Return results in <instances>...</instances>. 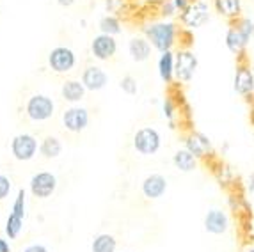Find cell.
Returning a JSON list of instances; mask_svg holds the SVG:
<instances>
[{
    "mask_svg": "<svg viewBox=\"0 0 254 252\" xmlns=\"http://www.w3.org/2000/svg\"><path fill=\"white\" fill-rule=\"evenodd\" d=\"M100 30L107 36H116V34L121 32V23L116 16H103L100 20Z\"/></svg>",
    "mask_w": 254,
    "mask_h": 252,
    "instance_id": "24",
    "label": "cell"
},
{
    "mask_svg": "<svg viewBox=\"0 0 254 252\" xmlns=\"http://www.w3.org/2000/svg\"><path fill=\"white\" fill-rule=\"evenodd\" d=\"M116 238L109 233H100L94 236L93 244H91V252H116Z\"/></svg>",
    "mask_w": 254,
    "mask_h": 252,
    "instance_id": "19",
    "label": "cell"
},
{
    "mask_svg": "<svg viewBox=\"0 0 254 252\" xmlns=\"http://www.w3.org/2000/svg\"><path fill=\"white\" fill-rule=\"evenodd\" d=\"M210 140L201 133H194L190 139L187 140V149L192 153L194 156H204L210 151Z\"/></svg>",
    "mask_w": 254,
    "mask_h": 252,
    "instance_id": "20",
    "label": "cell"
},
{
    "mask_svg": "<svg viewBox=\"0 0 254 252\" xmlns=\"http://www.w3.org/2000/svg\"><path fill=\"white\" fill-rule=\"evenodd\" d=\"M11 189H13L11 180H9L5 174H0V201H4V199L7 197L9 192H11Z\"/></svg>",
    "mask_w": 254,
    "mask_h": 252,
    "instance_id": "28",
    "label": "cell"
},
{
    "mask_svg": "<svg viewBox=\"0 0 254 252\" xmlns=\"http://www.w3.org/2000/svg\"><path fill=\"white\" fill-rule=\"evenodd\" d=\"M76 55L71 48L68 47H55L48 54V66L57 75H66L75 67Z\"/></svg>",
    "mask_w": 254,
    "mask_h": 252,
    "instance_id": "4",
    "label": "cell"
},
{
    "mask_svg": "<svg viewBox=\"0 0 254 252\" xmlns=\"http://www.w3.org/2000/svg\"><path fill=\"white\" fill-rule=\"evenodd\" d=\"M146 36L148 41L158 52H169L174 43V25L173 23H155L146 29Z\"/></svg>",
    "mask_w": 254,
    "mask_h": 252,
    "instance_id": "2",
    "label": "cell"
},
{
    "mask_svg": "<svg viewBox=\"0 0 254 252\" xmlns=\"http://www.w3.org/2000/svg\"><path fill=\"white\" fill-rule=\"evenodd\" d=\"M119 87L123 89L127 94H135L137 93V82H135V78L130 76V75L125 76V78L119 82Z\"/></svg>",
    "mask_w": 254,
    "mask_h": 252,
    "instance_id": "27",
    "label": "cell"
},
{
    "mask_svg": "<svg viewBox=\"0 0 254 252\" xmlns=\"http://www.w3.org/2000/svg\"><path fill=\"white\" fill-rule=\"evenodd\" d=\"M174 5L180 9H185L187 7V0H174Z\"/></svg>",
    "mask_w": 254,
    "mask_h": 252,
    "instance_id": "33",
    "label": "cell"
},
{
    "mask_svg": "<svg viewBox=\"0 0 254 252\" xmlns=\"http://www.w3.org/2000/svg\"><path fill=\"white\" fill-rule=\"evenodd\" d=\"M204 227H206L208 233L222 235L228 229V217L219 210L208 211V215L204 217Z\"/></svg>",
    "mask_w": 254,
    "mask_h": 252,
    "instance_id": "15",
    "label": "cell"
},
{
    "mask_svg": "<svg viewBox=\"0 0 254 252\" xmlns=\"http://www.w3.org/2000/svg\"><path fill=\"white\" fill-rule=\"evenodd\" d=\"M133 147L140 155H155L160 147V135L155 128H140L133 137Z\"/></svg>",
    "mask_w": 254,
    "mask_h": 252,
    "instance_id": "7",
    "label": "cell"
},
{
    "mask_svg": "<svg viewBox=\"0 0 254 252\" xmlns=\"http://www.w3.org/2000/svg\"><path fill=\"white\" fill-rule=\"evenodd\" d=\"M116 50H118V43H116L114 36L98 34L91 41V52H93L94 59L98 61H109L110 57H114Z\"/></svg>",
    "mask_w": 254,
    "mask_h": 252,
    "instance_id": "8",
    "label": "cell"
},
{
    "mask_svg": "<svg viewBox=\"0 0 254 252\" xmlns=\"http://www.w3.org/2000/svg\"><path fill=\"white\" fill-rule=\"evenodd\" d=\"M0 252H11V245L5 238H0Z\"/></svg>",
    "mask_w": 254,
    "mask_h": 252,
    "instance_id": "30",
    "label": "cell"
},
{
    "mask_svg": "<svg viewBox=\"0 0 254 252\" xmlns=\"http://www.w3.org/2000/svg\"><path fill=\"white\" fill-rule=\"evenodd\" d=\"M208 20V5L204 2H195L190 7L185 9L183 21L189 27H201Z\"/></svg>",
    "mask_w": 254,
    "mask_h": 252,
    "instance_id": "14",
    "label": "cell"
},
{
    "mask_svg": "<svg viewBox=\"0 0 254 252\" xmlns=\"http://www.w3.org/2000/svg\"><path fill=\"white\" fill-rule=\"evenodd\" d=\"M39 151V144L32 133H20L11 140V155L18 162H29Z\"/></svg>",
    "mask_w": 254,
    "mask_h": 252,
    "instance_id": "3",
    "label": "cell"
},
{
    "mask_svg": "<svg viewBox=\"0 0 254 252\" xmlns=\"http://www.w3.org/2000/svg\"><path fill=\"white\" fill-rule=\"evenodd\" d=\"M82 84L87 91H102L109 84V75L100 66H87L82 73Z\"/></svg>",
    "mask_w": 254,
    "mask_h": 252,
    "instance_id": "11",
    "label": "cell"
},
{
    "mask_svg": "<svg viewBox=\"0 0 254 252\" xmlns=\"http://www.w3.org/2000/svg\"><path fill=\"white\" fill-rule=\"evenodd\" d=\"M85 91H87V89L82 84V80L69 78L61 85V96H63L64 101H68L71 105H76V103H80V101L84 100Z\"/></svg>",
    "mask_w": 254,
    "mask_h": 252,
    "instance_id": "12",
    "label": "cell"
},
{
    "mask_svg": "<svg viewBox=\"0 0 254 252\" xmlns=\"http://www.w3.org/2000/svg\"><path fill=\"white\" fill-rule=\"evenodd\" d=\"M25 201H27V193L23 189L18 190L16 193V199H14L13 202V213L18 215V217H21V219H25Z\"/></svg>",
    "mask_w": 254,
    "mask_h": 252,
    "instance_id": "26",
    "label": "cell"
},
{
    "mask_svg": "<svg viewBox=\"0 0 254 252\" xmlns=\"http://www.w3.org/2000/svg\"><path fill=\"white\" fill-rule=\"evenodd\" d=\"M63 125L69 133H80L89 125V110L80 105H71L63 112Z\"/></svg>",
    "mask_w": 254,
    "mask_h": 252,
    "instance_id": "6",
    "label": "cell"
},
{
    "mask_svg": "<svg viewBox=\"0 0 254 252\" xmlns=\"http://www.w3.org/2000/svg\"><path fill=\"white\" fill-rule=\"evenodd\" d=\"M254 30V25L251 23L249 20H246L242 23V27L238 29H231L228 32V38H226V43H228V48L233 54H238L242 52V48L246 47L247 41H249V36L253 34Z\"/></svg>",
    "mask_w": 254,
    "mask_h": 252,
    "instance_id": "9",
    "label": "cell"
},
{
    "mask_svg": "<svg viewBox=\"0 0 254 252\" xmlns=\"http://www.w3.org/2000/svg\"><path fill=\"white\" fill-rule=\"evenodd\" d=\"M249 190H251V193H254V174L251 176V181H249Z\"/></svg>",
    "mask_w": 254,
    "mask_h": 252,
    "instance_id": "34",
    "label": "cell"
},
{
    "mask_svg": "<svg viewBox=\"0 0 254 252\" xmlns=\"http://www.w3.org/2000/svg\"><path fill=\"white\" fill-rule=\"evenodd\" d=\"M164 110H165V116H167V118H173V105H171V101H165Z\"/></svg>",
    "mask_w": 254,
    "mask_h": 252,
    "instance_id": "31",
    "label": "cell"
},
{
    "mask_svg": "<svg viewBox=\"0 0 254 252\" xmlns=\"http://www.w3.org/2000/svg\"><path fill=\"white\" fill-rule=\"evenodd\" d=\"M39 153L43 155V158H47V160L57 158V156L63 153V142H61L57 137H54V135H48V137H45V139L41 140V144H39Z\"/></svg>",
    "mask_w": 254,
    "mask_h": 252,
    "instance_id": "17",
    "label": "cell"
},
{
    "mask_svg": "<svg viewBox=\"0 0 254 252\" xmlns=\"http://www.w3.org/2000/svg\"><path fill=\"white\" fill-rule=\"evenodd\" d=\"M57 4L63 5V7H69V5L75 4V0H57Z\"/></svg>",
    "mask_w": 254,
    "mask_h": 252,
    "instance_id": "32",
    "label": "cell"
},
{
    "mask_svg": "<svg viewBox=\"0 0 254 252\" xmlns=\"http://www.w3.org/2000/svg\"><path fill=\"white\" fill-rule=\"evenodd\" d=\"M29 190L38 199L52 197L54 192L57 190V178H55V174L48 173V171L36 173L29 181Z\"/></svg>",
    "mask_w": 254,
    "mask_h": 252,
    "instance_id": "5",
    "label": "cell"
},
{
    "mask_svg": "<svg viewBox=\"0 0 254 252\" xmlns=\"http://www.w3.org/2000/svg\"><path fill=\"white\" fill-rule=\"evenodd\" d=\"M254 89V76L251 69L247 67H240L235 75V91L238 94H249Z\"/></svg>",
    "mask_w": 254,
    "mask_h": 252,
    "instance_id": "18",
    "label": "cell"
},
{
    "mask_svg": "<svg viewBox=\"0 0 254 252\" xmlns=\"http://www.w3.org/2000/svg\"><path fill=\"white\" fill-rule=\"evenodd\" d=\"M55 103L47 94H32L25 103V114L30 121L43 123L54 116Z\"/></svg>",
    "mask_w": 254,
    "mask_h": 252,
    "instance_id": "1",
    "label": "cell"
},
{
    "mask_svg": "<svg viewBox=\"0 0 254 252\" xmlns=\"http://www.w3.org/2000/svg\"><path fill=\"white\" fill-rule=\"evenodd\" d=\"M23 220L25 219H21V217H18V215H14L13 211L9 213L7 220H5V227H4V233L5 236H7L9 240H14L20 236L21 229H23Z\"/></svg>",
    "mask_w": 254,
    "mask_h": 252,
    "instance_id": "22",
    "label": "cell"
},
{
    "mask_svg": "<svg viewBox=\"0 0 254 252\" xmlns=\"http://www.w3.org/2000/svg\"><path fill=\"white\" fill-rule=\"evenodd\" d=\"M167 190V181L160 174H151L144 180L142 183V193H144L148 199H158L162 197Z\"/></svg>",
    "mask_w": 254,
    "mask_h": 252,
    "instance_id": "13",
    "label": "cell"
},
{
    "mask_svg": "<svg viewBox=\"0 0 254 252\" xmlns=\"http://www.w3.org/2000/svg\"><path fill=\"white\" fill-rule=\"evenodd\" d=\"M128 52H130L131 59L135 63H144L149 57V54H151V45H149L148 39L133 38L128 43Z\"/></svg>",
    "mask_w": 254,
    "mask_h": 252,
    "instance_id": "16",
    "label": "cell"
},
{
    "mask_svg": "<svg viewBox=\"0 0 254 252\" xmlns=\"http://www.w3.org/2000/svg\"><path fill=\"white\" fill-rule=\"evenodd\" d=\"M158 73H160L162 80H165V82L171 80V76L174 73V57L171 52H164L162 54L160 61H158Z\"/></svg>",
    "mask_w": 254,
    "mask_h": 252,
    "instance_id": "23",
    "label": "cell"
},
{
    "mask_svg": "<svg viewBox=\"0 0 254 252\" xmlns=\"http://www.w3.org/2000/svg\"><path fill=\"white\" fill-rule=\"evenodd\" d=\"M174 165L183 171V173H190L195 169V156L192 155L189 149H180L176 155H174Z\"/></svg>",
    "mask_w": 254,
    "mask_h": 252,
    "instance_id": "21",
    "label": "cell"
},
{
    "mask_svg": "<svg viewBox=\"0 0 254 252\" xmlns=\"http://www.w3.org/2000/svg\"><path fill=\"white\" fill-rule=\"evenodd\" d=\"M21 252H50V251L41 244H30V245H27Z\"/></svg>",
    "mask_w": 254,
    "mask_h": 252,
    "instance_id": "29",
    "label": "cell"
},
{
    "mask_svg": "<svg viewBox=\"0 0 254 252\" xmlns=\"http://www.w3.org/2000/svg\"><path fill=\"white\" fill-rule=\"evenodd\" d=\"M197 67V59L190 52H180L174 59V75L183 82H189Z\"/></svg>",
    "mask_w": 254,
    "mask_h": 252,
    "instance_id": "10",
    "label": "cell"
},
{
    "mask_svg": "<svg viewBox=\"0 0 254 252\" xmlns=\"http://www.w3.org/2000/svg\"><path fill=\"white\" fill-rule=\"evenodd\" d=\"M215 4L220 13L228 14V16L238 14L240 11V0H215Z\"/></svg>",
    "mask_w": 254,
    "mask_h": 252,
    "instance_id": "25",
    "label": "cell"
}]
</instances>
